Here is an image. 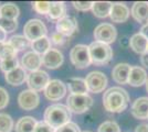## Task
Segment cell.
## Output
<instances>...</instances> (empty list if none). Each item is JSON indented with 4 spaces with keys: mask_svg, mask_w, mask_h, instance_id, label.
Wrapping results in <instances>:
<instances>
[{
    "mask_svg": "<svg viewBox=\"0 0 148 132\" xmlns=\"http://www.w3.org/2000/svg\"><path fill=\"white\" fill-rule=\"evenodd\" d=\"M130 46L135 53L142 55V54L147 52L148 40L140 32L136 33L130 39Z\"/></svg>",
    "mask_w": 148,
    "mask_h": 132,
    "instance_id": "cell-21",
    "label": "cell"
},
{
    "mask_svg": "<svg viewBox=\"0 0 148 132\" xmlns=\"http://www.w3.org/2000/svg\"><path fill=\"white\" fill-rule=\"evenodd\" d=\"M147 72L140 66H132L128 75V84L134 87H139L147 82Z\"/></svg>",
    "mask_w": 148,
    "mask_h": 132,
    "instance_id": "cell-18",
    "label": "cell"
},
{
    "mask_svg": "<svg viewBox=\"0 0 148 132\" xmlns=\"http://www.w3.org/2000/svg\"><path fill=\"white\" fill-rule=\"evenodd\" d=\"M85 132H88V131H85Z\"/></svg>",
    "mask_w": 148,
    "mask_h": 132,
    "instance_id": "cell-46",
    "label": "cell"
},
{
    "mask_svg": "<svg viewBox=\"0 0 148 132\" xmlns=\"http://www.w3.org/2000/svg\"><path fill=\"white\" fill-rule=\"evenodd\" d=\"M70 57H71V62L76 68H86L92 64L88 46L84 44L75 45L71 50Z\"/></svg>",
    "mask_w": 148,
    "mask_h": 132,
    "instance_id": "cell-5",
    "label": "cell"
},
{
    "mask_svg": "<svg viewBox=\"0 0 148 132\" xmlns=\"http://www.w3.org/2000/svg\"><path fill=\"white\" fill-rule=\"evenodd\" d=\"M63 62H64L63 54L56 49H50L44 55H42V64L48 68H58L63 64Z\"/></svg>",
    "mask_w": 148,
    "mask_h": 132,
    "instance_id": "cell-12",
    "label": "cell"
},
{
    "mask_svg": "<svg viewBox=\"0 0 148 132\" xmlns=\"http://www.w3.org/2000/svg\"><path fill=\"white\" fill-rule=\"evenodd\" d=\"M130 68H132V66L130 64L126 63H119L117 65H115L113 70H112L113 81L117 84H121V85L128 84V75H130Z\"/></svg>",
    "mask_w": 148,
    "mask_h": 132,
    "instance_id": "cell-16",
    "label": "cell"
},
{
    "mask_svg": "<svg viewBox=\"0 0 148 132\" xmlns=\"http://www.w3.org/2000/svg\"><path fill=\"white\" fill-rule=\"evenodd\" d=\"M5 43H6V42H1V43H0V60H1L2 51H3V47H5Z\"/></svg>",
    "mask_w": 148,
    "mask_h": 132,
    "instance_id": "cell-43",
    "label": "cell"
},
{
    "mask_svg": "<svg viewBox=\"0 0 148 132\" xmlns=\"http://www.w3.org/2000/svg\"><path fill=\"white\" fill-rule=\"evenodd\" d=\"M0 7H1V5H0Z\"/></svg>",
    "mask_w": 148,
    "mask_h": 132,
    "instance_id": "cell-47",
    "label": "cell"
},
{
    "mask_svg": "<svg viewBox=\"0 0 148 132\" xmlns=\"http://www.w3.org/2000/svg\"><path fill=\"white\" fill-rule=\"evenodd\" d=\"M9 104V95L5 88L0 87V110L6 108Z\"/></svg>",
    "mask_w": 148,
    "mask_h": 132,
    "instance_id": "cell-37",
    "label": "cell"
},
{
    "mask_svg": "<svg viewBox=\"0 0 148 132\" xmlns=\"http://www.w3.org/2000/svg\"><path fill=\"white\" fill-rule=\"evenodd\" d=\"M31 49L39 55H44L51 49V40L47 37L31 42Z\"/></svg>",
    "mask_w": 148,
    "mask_h": 132,
    "instance_id": "cell-26",
    "label": "cell"
},
{
    "mask_svg": "<svg viewBox=\"0 0 148 132\" xmlns=\"http://www.w3.org/2000/svg\"><path fill=\"white\" fill-rule=\"evenodd\" d=\"M18 65V60H17V56L14 57H8V58H5V60H1L0 61V68L2 72L5 73H9L13 70L14 68H17Z\"/></svg>",
    "mask_w": 148,
    "mask_h": 132,
    "instance_id": "cell-29",
    "label": "cell"
},
{
    "mask_svg": "<svg viewBox=\"0 0 148 132\" xmlns=\"http://www.w3.org/2000/svg\"><path fill=\"white\" fill-rule=\"evenodd\" d=\"M51 2L50 1H36L32 3V8L39 14H48L50 10Z\"/></svg>",
    "mask_w": 148,
    "mask_h": 132,
    "instance_id": "cell-33",
    "label": "cell"
},
{
    "mask_svg": "<svg viewBox=\"0 0 148 132\" xmlns=\"http://www.w3.org/2000/svg\"><path fill=\"white\" fill-rule=\"evenodd\" d=\"M28 78V74L25 73V69L22 68L21 66H18L17 68L13 70L6 73L5 75V79L8 84H10L11 86H20L27 81Z\"/></svg>",
    "mask_w": 148,
    "mask_h": 132,
    "instance_id": "cell-20",
    "label": "cell"
},
{
    "mask_svg": "<svg viewBox=\"0 0 148 132\" xmlns=\"http://www.w3.org/2000/svg\"><path fill=\"white\" fill-rule=\"evenodd\" d=\"M19 106L23 110H33L39 106L40 102V97L37 91H33L31 89H25L22 90L18 97Z\"/></svg>",
    "mask_w": 148,
    "mask_h": 132,
    "instance_id": "cell-11",
    "label": "cell"
},
{
    "mask_svg": "<svg viewBox=\"0 0 148 132\" xmlns=\"http://www.w3.org/2000/svg\"><path fill=\"white\" fill-rule=\"evenodd\" d=\"M66 38L68 37H65L64 34L56 31L51 35V41L54 44H56V45H62V44H64L66 42Z\"/></svg>",
    "mask_w": 148,
    "mask_h": 132,
    "instance_id": "cell-36",
    "label": "cell"
},
{
    "mask_svg": "<svg viewBox=\"0 0 148 132\" xmlns=\"http://www.w3.org/2000/svg\"><path fill=\"white\" fill-rule=\"evenodd\" d=\"M6 39H7V33L0 28V43L1 42H6Z\"/></svg>",
    "mask_w": 148,
    "mask_h": 132,
    "instance_id": "cell-42",
    "label": "cell"
},
{
    "mask_svg": "<svg viewBox=\"0 0 148 132\" xmlns=\"http://www.w3.org/2000/svg\"><path fill=\"white\" fill-rule=\"evenodd\" d=\"M37 123V120L33 117L27 116L18 120L14 129H16V132H34Z\"/></svg>",
    "mask_w": 148,
    "mask_h": 132,
    "instance_id": "cell-24",
    "label": "cell"
},
{
    "mask_svg": "<svg viewBox=\"0 0 148 132\" xmlns=\"http://www.w3.org/2000/svg\"><path fill=\"white\" fill-rule=\"evenodd\" d=\"M41 64H42V56L33 51L27 52L21 58V67L30 72L39 70Z\"/></svg>",
    "mask_w": 148,
    "mask_h": 132,
    "instance_id": "cell-14",
    "label": "cell"
},
{
    "mask_svg": "<svg viewBox=\"0 0 148 132\" xmlns=\"http://www.w3.org/2000/svg\"><path fill=\"white\" fill-rule=\"evenodd\" d=\"M65 12H66V8H65V3L64 2H60V1H53L51 2L49 10V17L53 20H60L63 17H65Z\"/></svg>",
    "mask_w": 148,
    "mask_h": 132,
    "instance_id": "cell-27",
    "label": "cell"
},
{
    "mask_svg": "<svg viewBox=\"0 0 148 132\" xmlns=\"http://www.w3.org/2000/svg\"><path fill=\"white\" fill-rule=\"evenodd\" d=\"M130 104L128 93L122 87H111L104 93L103 106L110 112H122Z\"/></svg>",
    "mask_w": 148,
    "mask_h": 132,
    "instance_id": "cell-1",
    "label": "cell"
},
{
    "mask_svg": "<svg viewBox=\"0 0 148 132\" xmlns=\"http://www.w3.org/2000/svg\"><path fill=\"white\" fill-rule=\"evenodd\" d=\"M94 38L97 42L110 45L117 38L116 28L111 23H101L94 30Z\"/></svg>",
    "mask_w": 148,
    "mask_h": 132,
    "instance_id": "cell-7",
    "label": "cell"
},
{
    "mask_svg": "<svg viewBox=\"0 0 148 132\" xmlns=\"http://www.w3.org/2000/svg\"><path fill=\"white\" fill-rule=\"evenodd\" d=\"M140 33H142L143 35L148 40V23L143 25L142 29H140Z\"/></svg>",
    "mask_w": 148,
    "mask_h": 132,
    "instance_id": "cell-41",
    "label": "cell"
},
{
    "mask_svg": "<svg viewBox=\"0 0 148 132\" xmlns=\"http://www.w3.org/2000/svg\"><path fill=\"white\" fill-rule=\"evenodd\" d=\"M93 106V98L85 95H70L66 100V107L74 113H83Z\"/></svg>",
    "mask_w": 148,
    "mask_h": 132,
    "instance_id": "cell-4",
    "label": "cell"
},
{
    "mask_svg": "<svg viewBox=\"0 0 148 132\" xmlns=\"http://www.w3.org/2000/svg\"><path fill=\"white\" fill-rule=\"evenodd\" d=\"M88 50H90L91 62L94 65L97 66L106 65L113 58V50L108 44L94 41L88 45Z\"/></svg>",
    "mask_w": 148,
    "mask_h": 132,
    "instance_id": "cell-3",
    "label": "cell"
},
{
    "mask_svg": "<svg viewBox=\"0 0 148 132\" xmlns=\"http://www.w3.org/2000/svg\"><path fill=\"white\" fill-rule=\"evenodd\" d=\"M72 5L79 11H86L92 9L93 2L92 1H73Z\"/></svg>",
    "mask_w": 148,
    "mask_h": 132,
    "instance_id": "cell-34",
    "label": "cell"
},
{
    "mask_svg": "<svg viewBox=\"0 0 148 132\" xmlns=\"http://www.w3.org/2000/svg\"><path fill=\"white\" fill-rule=\"evenodd\" d=\"M145 85H146V89H147V91H148V78H147V82H146Z\"/></svg>",
    "mask_w": 148,
    "mask_h": 132,
    "instance_id": "cell-44",
    "label": "cell"
},
{
    "mask_svg": "<svg viewBox=\"0 0 148 132\" xmlns=\"http://www.w3.org/2000/svg\"><path fill=\"white\" fill-rule=\"evenodd\" d=\"M69 89L72 93V95H85L88 91L86 86V82L83 78L73 77L70 78L68 82Z\"/></svg>",
    "mask_w": 148,
    "mask_h": 132,
    "instance_id": "cell-22",
    "label": "cell"
},
{
    "mask_svg": "<svg viewBox=\"0 0 148 132\" xmlns=\"http://www.w3.org/2000/svg\"><path fill=\"white\" fill-rule=\"evenodd\" d=\"M77 30V21L74 17L65 16L56 22V31L64 34L65 37H71Z\"/></svg>",
    "mask_w": 148,
    "mask_h": 132,
    "instance_id": "cell-13",
    "label": "cell"
},
{
    "mask_svg": "<svg viewBox=\"0 0 148 132\" xmlns=\"http://www.w3.org/2000/svg\"><path fill=\"white\" fill-rule=\"evenodd\" d=\"M132 114L136 119H148V97L137 98L132 105Z\"/></svg>",
    "mask_w": 148,
    "mask_h": 132,
    "instance_id": "cell-17",
    "label": "cell"
},
{
    "mask_svg": "<svg viewBox=\"0 0 148 132\" xmlns=\"http://www.w3.org/2000/svg\"><path fill=\"white\" fill-rule=\"evenodd\" d=\"M8 43L12 46L14 50L17 51H22L31 46V42L25 38V35H13L9 39Z\"/></svg>",
    "mask_w": 148,
    "mask_h": 132,
    "instance_id": "cell-28",
    "label": "cell"
},
{
    "mask_svg": "<svg viewBox=\"0 0 148 132\" xmlns=\"http://www.w3.org/2000/svg\"><path fill=\"white\" fill-rule=\"evenodd\" d=\"M47 26L41 20L31 19L25 24L23 28V35L28 39L30 42L43 38L47 35Z\"/></svg>",
    "mask_w": 148,
    "mask_h": 132,
    "instance_id": "cell-6",
    "label": "cell"
},
{
    "mask_svg": "<svg viewBox=\"0 0 148 132\" xmlns=\"http://www.w3.org/2000/svg\"><path fill=\"white\" fill-rule=\"evenodd\" d=\"M49 82V74L44 70H40V69L36 70V72H31L27 78V83H28L30 89L33 91L44 90Z\"/></svg>",
    "mask_w": 148,
    "mask_h": 132,
    "instance_id": "cell-10",
    "label": "cell"
},
{
    "mask_svg": "<svg viewBox=\"0 0 148 132\" xmlns=\"http://www.w3.org/2000/svg\"><path fill=\"white\" fill-rule=\"evenodd\" d=\"M0 28L6 33H11L18 29V22L17 20L6 19L0 17Z\"/></svg>",
    "mask_w": 148,
    "mask_h": 132,
    "instance_id": "cell-31",
    "label": "cell"
},
{
    "mask_svg": "<svg viewBox=\"0 0 148 132\" xmlns=\"http://www.w3.org/2000/svg\"><path fill=\"white\" fill-rule=\"evenodd\" d=\"M132 16L133 18L143 24L148 23V2L146 1H137L132 7Z\"/></svg>",
    "mask_w": 148,
    "mask_h": 132,
    "instance_id": "cell-19",
    "label": "cell"
},
{
    "mask_svg": "<svg viewBox=\"0 0 148 132\" xmlns=\"http://www.w3.org/2000/svg\"><path fill=\"white\" fill-rule=\"evenodd\" d=\"M140 63L145 68H148V52L142 54L140 56Z\"/></svg>",
    "mask_w": 148,
    "mask_h": 132,
    "instance_id": "cell-39",
    "label": "cell"
},
{
    "mask_svg": "<svg viewBox=\"0 0 148 132\" xmlns=\"http://www.w3.org/2000/svg\"><path fill=\"white\" fill-rule=\"evenodd\" d=\"M135 132H148V125L142 123V125L137 126L135 129Z\"/></svg>",
    "mask_w": 148,
    "mask_h": 132,
    "instance_id": "cell-40",
    "label": "cell"
},
{
    "mask_svg": "<svg viewBox=\"0 0 148 132\" xmlns=\"http://www.w3.org/2000/svg\"><path fill=\"white\" fill-rule=\"evenodd\" d=\"M34 132H56V130L51 126H49L45 121H40L37 123Z\"/></svg>",
    "mask_w": 148,
    "mask_h": 132,
    "instance_id": "cell-38",
    "label": "cell"
},
{
    "mask_svg": "<svg viewBox=\"0 0 148 132\" xmlns=\"http://www.w3.org/2000/svg\"><path fill=\"white\" fill-rule=\"evenodd\" d=\"M88 91L97 94L102 93L107 86V77L102 72H91L85 78Z\"/></svg>",
    "mask_w": 148,
    "mask_h": 132,
    "instance_id": "cell-8",
    "label": "cell"
},
{
    "mask_svg": "<svg viewBox=\"0 0 148 132\" xmlns=\"http://www.w3.org/2000/svg\"><path fill=\"white\" fill-rule=\"evenodd\" d=\"M147 52H148V46H147Z\"/></svg>",
    "mask_w": 148,
    "mask_h": 132,
    "instance_id": "cell-45",
    "label": "cell"
},
{
    "mask_svg": "<svg viewBox=\"0 0 148 132\" xmlns=\"http://www.w3.org/2000/svg\"><path fill=\"white\" fill-rule=\"evenodd\" d=\"M113 3L110 1H95L93 2V14L97 18H106L110 16Z\"/></svg>",
    "mask_w": 148,
    "mask_h": 132,
    "instance_id": "cell-23",
    "label": "cell"
},
{
    "mask_svg": "<svg viewBox=\"0 0 148 132\" xmlns=\"http://www.w3.org/2000/svg\"><path fill=\"white\" fill-rule=\"evenodd\" d=\"M110 17L113 22L116 23L126 22L130 18V8L123 2H115L112 6Z\"/></svg>",
    "mask_w": 148,
    "mask_h": 132,
    "instance_id": "cell-15",
    "label": "cell"
},
{
    "mask_svg": "<svg viewBox=\"0 0 148 132\" xmlns=\"http://www.w3.org/2000/svg\"><path fill=\"white\" fill-rule=\"evenodd\" d=\"M70 120L71 111L66 106L61 104L49 106L44 111V121L56 130L71 122Z\"/></svg>",
    "mask_w": 148,
    "mask_h": 132,
    "instance_id": "cell-2",
    "label": "cell"
},
{
    "mask_svg": "<svg viewBox=\"0 0 148 132\" xmlns=\"http://www.w3.org/2000/svg\"><path fill=\"white\" fill-rule=\"evenodd\" d=\"M12 129V118L7 113H0V132H10Z\"/></svg>",
    "mask_w": 148,
    "mask_h": 132,
    "instance_id": "cell-30",
    "label": "cell"
},
{
    "mask_svg": "<svg viewBox=\"0 0 148 132\" xmlns=\"http://www.w3.org/2000/svg\"><path fill=\"white\" fill-rule=\"evenodd\" d=\"M66 94V86L60 79H52L44 89V96L51 101H58L62 99Z\"/></svg>",
    "mask_w": 148,
    "mask_h": 132,
    "instance_id": "cell-9",
    "label": "cell"
},
{
    "mask_svg": "<svg viewBox=\"0 0 148 132\" xmlns=\"http://www.w3.org/2000/svg\"><path fill=\"white\" fill-rule=\"evenodd\" d=\"M56 132H81L80 127L77 126L74 122H69L66 125H64L63 127L56 129Z\"/></svg>",
    "mask_w": 148,
    "mask_h": 132,
    "instance_id": "cell-35",
    "label": "cell"
},
{
    "mask_svg": "<svg viewBox=\"0 0 148 132\" xmlns=\"http://www.w3.org/2000/svg\"><path fill=\"white\" fill-rule=\"evenodd\" d=\"M97 132H121V129L115 121H105L99 127Z\"/></svg>",
    "mask_w": 148,
    "mask_h": 132,
    "instance_id": "cell-32",
    "label": "cell"
},
{
    "mask_svg": "<svg viewBox=\"0 0 148 132\" xmlns=\"http://www.w3.org/2000/svg\"><path fill=\"white\" fill-rule=\"evenodd\" d=\"M20 14V10L17 5L8 2V3H3L0 7V17L1 18H6V19L17 20V18Z\"/></svg>",
    "mask_w": 148,
    "mask_h": 132,
    "instance_id": "cell-25",
    "label": "cell"
}]
</instances>
